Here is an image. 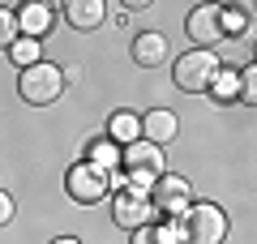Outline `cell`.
I'll use <instances>...</instances> for the list:
<instances>
[{
  "mask_svg": "<svg viewBox=\"0 0 257 244\" xmlns=\"http://www.w3.org/2000/svg\"><path fill=\"white\" fill-rule=\"evenodd\" d=\"M206 94H210V99H219V103H231V99L240 94V69H219Z\"/></svg>",
  "mask_w": 257,
  "mask_h": 244,
  "instance_id": "obj_17",
  "label": "cell"
},
{
  "mask_svg": "<svg viewBox=\"0 0 257 244\" xmlns=\"http://www.w3.org/2000/svg\"><path fill=\"white\" fill-rule=\"evenodd\" d=\"M9 60L18 64V69H30V64L43 60V43H39V39H22V35H18V43L9 47Z\"/></svg>",
  "mask_w": 257,
  "mask_h": 244,
  "instance_id": "obj_18",
  "label": "cell"
},
{
  "mask_svg": "<svg viewBox=\"0 0 257 244\" xmlns=\"http://www.w3.org/2000/svg\"><path fill=\"white\" fill-rule=\"evenodd\" d=\"M172 223H176L180 244H223L227 240V214H223V206H214V201H193V206L184 210L180 218H172Z\"/></svg>",
  "mask_w": 257,
  "mask_h": 244,
  "instance_id": "obj_1",
  "label": "cell"
},
{
  "mask_svg": "<svg viewBox=\"0 0 257 244\" xmlns=\"http://www.w3.org/2000/svg\"><path fill=\"white\" fill-rule=\"evenodd\" d=\"M52 244H82V240H77V235H56Z\"/></svg>",
  "mask_w": 257,
  "mask_h": 244,
  "instance_id": "obj_22",
  "label": "cell"
},
{
  "mask_svg": "<svg viewBox=\"0 0 257 244\" xmlns=\"http://www.w3.org/2000/svg\"><path fill=\"white\" fill-rule=\"evenodd\" d=\"M18 43V13L9 5H0V52H9Z\"/></svg>",
  "mask_w": 257,
  "mask_h": 244,
  "instance_id": "obj_19",
  "label": "cell"
},
{
  "mask_svg": "<svg viewBox=\"0 0 257 244\" xmlns=\"http://www.w3.org/2000/svg\"><path fill=\"white\" fill-rule=\"evenodd\" d=\"M64 18L73 30H99L103 18H107V5L103 0H69L64 5Z\"/></svg>",
  "mask_w": 257,
  "mask_h": 244,
  "instance_id": "obj_12",
  "label": "cell"
},
{
  "mask_svg": "<svg viewBox=\"0 0 257 244\" xmlns=\"http://www.w3.org/2000/svg\"><path fill=\"white\" fill-rule=\"evenodd\" d=\"M150 201H155V210H159V214L180 218L184 210L193 206V184L184 180V176H176V172H163L155 184H150Z\"/></svg>",
  "mask_w": 257,
  "mask_h": 244,
  "instance_id": "obj_5",
  "label": "cell"
},
{
  "mask_svg": "<svg viewBox=\"0 0 257 244\" xmlns=\"http://www.w3.org/2000/svg\"><path fill=\"white\" fill-rule=\"evenodd\" d=\"M128 244H180V235H176V223L167 218V223H150V227H138Z\"/></svg>",
  "mask_w": 257,
  "mask_h": 244,
  "instance_id": "obj_16",
  "label": "cell"
},
{
  "mask_svg": "<svg viewBox=\"0 0 257 244\" xmlns=\"http://www.w3.org/2000/svg\"><path fill=\"white\" fill-rule=\"evenodd\" d=\"M163 163H167L163 150L150 146V142H133V146L120 150V172H128V176H163L167 172Z\"/></svg>",
  "mask_w": 257,
  "mask_h": 244,
  "instance_id": "obj_7",
  "label": "cell"
},
{
  "mask_svg": "<svg viewBox=\"0 0 257 244\" xmlns=\"http://www.w3.org/2000/svg\"><path fill=\"white\" fill-rule=\"evenodd\" d=\"M244 107H257V64L240 69V94H236Z\"/></svg>",
  "mask_w": 257,
  "mask_h": 244,
  "instance_id": "obj_20",
  "label": "cell"
},
{
  "mask_svg": "<svg viewBox=\"0 0 257 244\" xmlns=\"http://www.w3.org/2000/svg\"><path fill=\"white\" fill-rule=\"evenodd\" d=\"M184 30H189V39L202 52H214V43L223 39L219 30V5H197V9L189 13V22H184Z\"/></svg>",
  "mask_w": 257,
  "mask_h": 244,
  "instance_id": "obj_9",
  "label": "cell"
},
{
  "mask_svg": "<svg viewBox=\"0 0 257 244\" xmlns=\"http://www.w3.org/2000/svg\"><path fill=\"white\" fill-rule=\"evenodd\" d=\"M86 163L90 167H99V172H120V146H111L107 137H94L90 146H86Z\"/></svg>",
  "mask_w": 257,
  "mask_h": 244,
  "instance_id": "obj_15",
  "label": "cell"
},
{
  "mask_svg": "<svg viewBox=\"0 0 257 244\" xmlns=\"http://www.w3.org/2000/svg\"><path fill=\"white\" fill-rule=\"evenodd\" d=\"M133 60H138L142 69L163 64V60H167V39L159 35V30H142V35L133 39Z\"/></svg>",
  "mask_w": 257,
  "mask_h": 244,
  "instance_id": "obj_14",
  "label": "cell"
},
{
  "mask_svg": "<svg viewBox=\"0 0 257 244\" xmlns=\"http://www.w3.org/2000/svg\"><path fill=\"white\" fill-rule=\"evenodd\" d=\"M107 137L111 146H120V150H124V146H133V142H142V116L138 111H128V107H120V111H111L107 116Z\"/></svg>",
  "mask_w": 257,
  "mask_h": 244,
  "instance_id": "obj_11",
  "label": "cell"
},
{
  "mask_svg": "<svg viewBox=\"0 0 257 244\" xmlns=\"http://www.w3.org/2000/svg\"><path fill=\"white\" fill-rule=\"evenodd\" d=\"M13 214H18V201L9 197V189H0V227H9Z\"/></svg>",
  "mask_w": 257,
  "mask_h": 244,
  "instance_id": "obj_21",
  "label": "cell"
},
{
  "mask_svg": "<svg viewBox=\"0 0 257 244\" xmlns=\"http://www.w3.org/2000/svg\"><path fill=\"white\" fill-rule=\"evenodd\" d=\"M159 218L155 201H150V193H138V189H120L116 197H111V223L124 227V231H138V227H150Z\"/></svg>",
  "mask_w": 257,
  "mask_h": 244,
  "instance_id": "obj_4",
  "label": "cell"
},
{
  "mask_svg": "<svg viewBox=\"0 0 257 244\" xmlns=\"http://www.w3.org/2000/svg\"><path fill=\"white\" fill-rule=\"evenodd\" d=\"M176 133H180V116H176L172 107H150L146 116H142V142H150V146L163 150Z\"/></svg>",
  "mask_w": 257,
  "mask_h": 244,
  "instance_id": "obj_10",
  "label": "cell"
},
{
  "mask_svg": "<svg viewBox=\"0 0 257 244\" xmlns=\"http://www.w3.org/2000/svg\"><path fill=\"white\" fill-rule=\"evenodd\" d=\"M13 13H18V35L22 39H39V43H43L47 30L56 26V9L47 0H26V5H18Z\"/></svg>",
  "mask_w": 257,
  "mask_h": 244,
  "instance_id": "obj_8",
  "label": "cell"
},
{
  "mask_svg": "<svg viewBox=\"0 0 257 244\" xmlns=\"http://www.w3.org/2000/svg\"><path fill=\"white\" fill-rule=\"evenodd\" d=\"M64 189H69V197H73L77 206H94V201L107 197V172H99V167H90V163L82 159V163L69 167Z\"/></svg>",
  "mask_w": 257,
  "mask_h": 244,
  "instance_id": "obj_6",
  "label": "cell"
},
{
  "mask_svg": "<svg viewBox=\"0 0 257 244\" xmlns=\"http://www.w3.org/2000/svg\"><path fill=\"white\" fill-rule=\"evenodd\" d=\"M18 94L30 103V107H47V103H56L64 94V69L52 64V60H39V64H30V69H22Z\"/></svg>",
  "mask_w": 257,
  "mask_h": 244,
  "instance_id": "obj_3",
  "label": "cell"
},
{
  "mask_svg": "<svg viewBox=\"0 0 257 244\" xmlns=\"http://www.w3.org/2000/svg\"><path fill=\"white\" fill-rule=\"evenodd\" d=\"M219 69L223 64L214 52L193 47V52H180V60H172V81H176V90H184V94H206Z\"/></svg>",
  "mask_w": 257,
  "mask_h": 244,
  "instance_id": "obj_2",
  "label": "cell"
},
{
  "mask_svg": "<svg viewBox=\"0 0 257 244\" xmlns=\"http://www.w3.org/2000/svg\"><path fill=\"white\" fill-rule=\"evenodd\" d=\"M253 5H219V30H223V39H244V35H253Z\"/></svg>",
  "mask_w": 257,
  "mask_h": 244,
  "instance_id": "obj_13",
  "label": "cell"
}]
</instances>
